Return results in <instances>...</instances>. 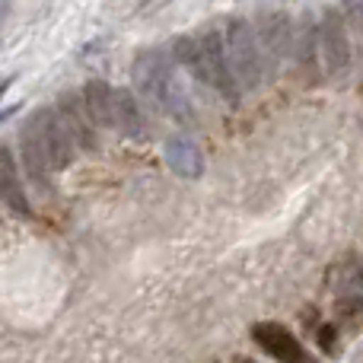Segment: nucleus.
I'll use <instances>...</instances> for the list:
<instances>
[{
    "instance_id": "obj_1",
    "label": "nucleus",
    "mask_w": 363,
    "mask_h": 363,
    "mask_svg": "<svg viewBox=\"0 0 363 363\" xmlns=\"http://www.w3.org/2000/svg\"><path fill=\"white\" fill-rule=\"evenodd\" d=\"M19 153H23L26 176L35 182L42 191H48L51 176L74 163L77 140H74V134H70V128L64 125L57 108H38L23 125Z\"/></svg>"
},
{
    "instance_id": "obj_2",
    "label": "nucleus",
    "mask_w": 363,
    "mask_h": 363,
    "mask_svg": "<svg viewBox=\"0 0 363 363\" xmlns=\"http://www.w3.org/2000/svg\"><path fill=\"white\" fill-rule=\"evenodd\" d=\"M134 86L144 96L150 106H157L163 115L182 121V125H191V102H188L185 89L179 86L176 80V67H172V57H166V51L160 48H144L134 57Z\"/></svg>"
},
{
    "instance_id": "obj_3",
    "label": "nucleus",
    "mask_w": 363,
    "mask_h": 363,
    "mask_svg": "<svg viewBox=\"0 0 363 363\" xmlns=\"http://www.w3.org/2000/svg\"><path fill=\"white\" fill-rule=\"evenodd\" d=\"M172 55L182 67H188L201 83L220 93L223 99L236 102L239 99V83L233 77L230 57H226V45L220 32H201V35H182L172 45Z\"/></svg>"
},
{
    "instance_id": "obj_4",
    "label": "nucleus",
    "mask_w": 363,
    "mask_h": 363,
    "mask_svg": "<svg viewBox=\"0 0 363 363\" xmlns=\"http://www.w3.org/2000/svg\"><path fill=\"white\" fill-rule=\"evenodd\" d=\"M83 102L89 108V118L99 128H112L131 140H140L147 134L144 112L128 89H115L106 80H89L83 86Z\"/></svg>"
},
{
    "instance_id": "obj_5",
    "label": "nucleus",
    "mask_w": 363,
    "mask_h": 363,
    "mask_svg": "<svg viewBox=\"0 0 363 363\" xmlns=\"http://www.w3.org/2000/svg\"><path fill=\"white\" fill-rule=\"evenodd\" d=\"M223 45H226V57H230L233 77H236L239 89H258L268 77V57H264L262 38L258 29L245 19H230L223 32Z\"/></svg>"
},
{
    "instance_id": "obj_6",
    "label": "nucleus",
    "mask_w": 363,
    "mask_h": 363,
    "mask_svg": "<svg viewBox=\"0 0 363 363\" xmlns=\"http://www.w3.org/2000/svg\"><path fill=\"white\" fill-rule=\"evenodd\" d=\"M319 61L328 70V77H345L351 67V45H347L345 19L335 10H328L319 23Z\"/></svg>"
},
{
    "instance_id": "obj_7",
    "label": "nucleus",
    "mask_w": 363,
    "mask_h": 363,
    "mask_svg": "<svg viewBox=\"0 0 363 363\" xmlns=\"http://www.w3.org/2000/svg\"><path fill=\"white\" fill-rule=\"evenodd\" d=\"M249 335L271 360H277V363H309L303 345L294 338L290 328L281 325V322H255Z\"/></svg>"
},
{
    "instance_id": "obj_8",
    "label": "nucleus",
    "mask_w": 363,
    "mask_h": 363,
    "mask_svg": "<svg viewBox=\"0 0 363 363\" xmlns=\"http://www.w3.org/2000/svg\"><path fill=\"white\" fill-rule=\"evenodd\" d=\"M163 157H166V166H169L179 179L204 176V153H201V147L194 144L191 138H185V134H172V138L166 140Z\"/></svg>"
},
{
    "instance_id": "obj_9",
    "label": "nucleus",
    "mask_w": 363,
    "mask_h": 363,
    "mask_svg": "<svg viewBox=\"0 0 363 363\" xmlns=\"http://www.w3.org/2000/svg\"><path fill=\"white\" fill-rule=\"evenodd\" d=\"M258 38H262L268 64L284 61V57H290L296 48V29H290V23L284 16H264L262 23H258Z\"/></svg>"
},
{
    "instance_id": "obj_10",
    "label": "nucleus",
    "mask_w": 363,
    "mask_h": 363,
    "mask_svg": "<svg viewBox=\"0 0 363 363\" xmlns=\"http://www.w3.org/2000/svg\"><path fill=\"white\" fill-rule=\"evenodd\" d=\"M0 198H4V204L10 207L13 213H19V217H32L29 198H26V188H23V179H19L16 160H13L10 147L0 150Z\"/></svg>"
},
{
    "instance_id": "obj_11",
    "label": "nucleus",
    "mask_w": 363,
    "mask_h": 363,
    "mask_svg": "<svg viewBox=\"0 0 363 363\" xmlns=\"http://www.w3.org/2000/svg\"><path fill=\"white\" fill-rule=\"evenodd\" d=\"M335 345H338V332H335V325H322V332H319V347H322L325 354H332Z\"/></svg>"
},
{
    "instance_id": "obj_12",
    "label": "nucleus",
    "mask_w": 363,
    "mask_h": 363,
    "mask_svg": "<svg viewBox=\"0 0 363 363\" xmlns=\"http://www.w3.org/2000/svg\"><path fill=\"white\" fill-rule=\"evenodd\" d=\"M10 4H13V0H0V10H4V13H10Z\"/></svg>"
},
{
    "instance_id": "obj_13",
    "label": "nucleus",
    "mask_w": 363,
    "mask_h": 363,
    "mask_svg": "<svg viewBox=\"0 0 363 363\" xmlns=\"http://www.w3.org/2000/svg\"><path fill=\"white\" fill-rule=\"evenodd\" d=\"M239 363H255V360H239Z\"/></svg>"
}]
</instances>
